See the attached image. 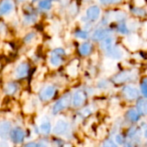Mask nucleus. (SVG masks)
Wrapping results in <instances>:
<instances>
[{"instance_id": "obj_15", "label": "nucleus", "mask_w": 147, "mask_h": 147, "mask_svg": "<svg viewBox=\"0 0 147 147\" xmlns=\"http://www.w3.org/2000/svg\"><path fill=\"white\" fill-rule=\"evenodd\" d=\"M92 50H93V46L90 42H88V41L82 43L78 48L79 53L82 56H88L89 54L91 53Z\"/></svg>"}, {"instance_id": "obj_35", "label": "nucleus", "mask_w": 147, "mask_h": 147, "mask_svg": "<svg viewBox=\"0 0 147 147\" xmlns=\"http://www.w3.org/2000/svg\"><path fill=\"white\" fill-rule=\"evenodd\" d=\"M0 147H12V146L7 140H1L0 141Z\"/></svg>"}, {"instance_id": "obj_18", "label": "nucleus", "mask_w": 147, "mask_h": 147, "mask_svg": "<svg viewBox=\"0 0 147 147\" xmlns=\"http://www.w3.org/2000/svg\"><path fill=\"white\" fill-rule=\"evenodd\" d=\"M116 31L121 34H129V28L125 22H121L116 26Z\"/></svg>"}, {"instance_id": "obj_24", "label": "nucleus", "mask_w": 147, "mask_h": 147, "mask_svg": "<svg viewBox=\"0 0 147 147\" xmlns=\"http://www.w3.org/2000/svg\"><path fill=\"white\" fill-rule=\"evenodd\" d=\"M75 36H76L77 38H78V39L86 40V39L89 37V33H88V31L79 29V30H77V31L75 32Z\"/></svg>"}, {"instance_id": "obj_37", "label": "nucleus", "mask_w": 147, "mask_h": 147, "mask_svg": "<svg viewBox=\"0 0 147 147\" xmlns=\"http://www.w3.org/2000/svg\"><path fill=\"white\" fill-rule=\"evenodd\" d=\"M24 147H38V145L36 143L31 142V143H28V145H26Z\"/></svg>"}, {"instance_id": "obj_14", "label": "nucleus", "mask_w": 147, "mask_h": 147, "mask_svg": "<svg viewBox=\"0 0 147 147\" xmlns=\"http://www.w3.org/2000/svg\"><path fill=\"white\" fill-rule=\"evenodd\" d=\"M39 130L41 134L47 135L49 134L52 130V126L50 121L47 120V118H44V120H41L40 123L39 124Z\"/></svg>"}, {"instance_id": "obj_20", "label": "nucleus", "mask_w": 147, "mask_h": 147, "mask_svg": "<svg viewBox=\"0 0 147 147\" xmlns=\"http://www.w3.org/2000/svg\"><path fill=\"white\" fill-rule=\"evenodd\" d=\"M17 90V85L14 83H8L4 86V91L7 95H13Z\"/></svg>"}, {"instance_id": "obj_12", "label": "nucleus", "mask_w": 147, "mask_h": 147, "mask_svg": "<svg viewBox=\"0 0 147 147\" xmlns=\"http://www.w3.org/2000/svg\"><path fill=\"white\" fill-rule=\"evenodd\" d=\"M29 71V65L27 63H21L15 71V78L17 79L23 78L28 76Z\"/></svg>"}, {"instance_id": "obj_11", "label": "nucleus", "mask_w": 147, "mask_h": 147, "mask_svg": "<svg viewBox=\"0 0 147 147\" xmlns=\"http://www.w3.org/2000/svg\"><path fill=\"white\" fill-rule=\"evenodd\" d=\"M11 122L9 121H0V138L7 139L11 133Z\"/></svg>"}, {"instance_id": "obj_26", "label": "nucleus", "mask_w": 147, "mask_h": 147, "mask_svg": "<svg viewBox=\"0 0 147 147\" xmlns=\"http://www.w3.org/2000/svg\"><path fill=\"white\" fill-rule=\"evenodd\" d=\"M34 104L32 102H28L26 104H25V106H24V108H23V110H24V112L25 113H27V114H30V113H32L33 111H34Z\"/></svg>"}, {"instance_id": "obj_5", "label": "nucleus", "mask_w": 147, "mask_h": 147, "mask_svg": "<svg viewBox=\"0 0 147 147\" xmlns=\"http://www.w3.org/2000/svg\"><path fill=\"white\" fill-rule=\"evenodd\" d=\"M101 16V9L97 5L90 6L86 9V18L90 22H96Z\"/></svg>"}, {"instance_id": "obj_13", "label": "nucleus", "mask_w": 147, "mask_h": 147, "mask_svg": "<svg viewBox=\"0 0 147 147\" xmlns=\"http://www.w3.org/2000/svg\"><path fill=\"white\" fill-rule=\"evenodd\" d=\"M14 5L10 0H3L0 3V15H7L12 11Z\"/></svg>"}, {"instance_id": "obj_2", "label": "nucleus", "mask_w": 147, "mask_h": 147, "mask_svg": "<svg viewBox=\"0 0 147 147\" xmlns=\"http://www.w3.org/2000/svg\"><path fill=\"white\" fill-rule=\"evenodd\" d=\"M71 95L68 94H65L62 97H60L59 99V101H57V102L53 105V114L56 115L59 112H61L62 110L65 109L67 107H69L70 103H71Z\"/></svg>"}, {"instance_id": "obj_21", "label": "nucleus", "mask_w": 147, "mask_h": 147, "mask_svg": "<svg viewBox=\"0 0 147 147\" xmlns=\"http://www.w3.org/2000/svg\"><path fill=\"white\" fill-rule=\"evenodd\" d=\"M61 62H62V60H61L60 56H58V55H55V54H51V58L49 59V63H50V65L53 67L59 66Z\"/></svg>"}, {"instance_id": "obj_10", "label": "nucleus", "mask_w": 147, "mask_h": 147, "mask_svg": "<svg viewBox=\"0 0 147 147\" xmlns=\"http://www.w3.org/2000/svg\"><path fill=\"white\" fill-rule=\"evenodd\" d=\"M10 138L12 141L16 144H21L25 138V133L21 127L14 128L10 133Z\"/></svg>"}, {"instance_id": "obj_8", "label": "nucleus", "mask_w": 147, "mask_h": 147, "mask_svg": "<svg viewBox=\"0 0 147 147\" xmlns=\"http://www.w3.org/2000/svg\"><path fill=\"white\" fill-rule=\"evenodd\" d=\"M72 105L75 108H79L84 105L86 101V95L84 91L78 90L76 91L72 96Z\"/></svg>"}, {"instance_id": "obj_6", "label": "nucleus", "mask_w": 147, "mask_h": 147, "mask_svg": "<svg viewBox=\"0 0 147 147\" xmlns=\"http://www.w3.org/2000/svg\"><path fill=\"white\" fill-rule=\"evenodd\" d=\"M105 54L107 57H109L112 59H121L124 57L123 50L116 45L113 46L109 50L106 51Z\"/></svg>"}, {"instance_id": "obj_34", "label": "nucleus", "mask_w": 147, "mask_h": 147, "mask_svg": "<svg viewBox=\"0 0 147 147\" xmlns=\"http://www.w3.org/2000/svg\"><path fill=\"white\" fill-rule=\"evenodd\" d=\"M115 142L117 144H119V145H122L124 143V138H123V136L121 135V134L116 135L115 136Z\"/></svg>"}, {"instance_id": "obj_40", "label": "nucleus", "mask_w": 147, "mask_h": 147, "mask_svg": "<svg viewBox=\"0 0 147 147\" xmlns=\"http://www.w3.org/2000/svg\"><path fill=\"white\" fill-rule=\"evenodd\" d=\"M144 135H145V138H146L147 139V129L145 131V134H144Z\"/></svg>"}, {"instance_id": "obj_19", "label": "nucleus", "mask_w": 147, "mask_h": 147, "mask_svg": "<svg viewBox=\"0 0 147 147\" xmlns=\"http://www.w3.org/2000/svg\"><path fill=\"white\" fill-rule=\"evenodd\" d=\"M132 13L136 16H139V17H145L147 15L146 10L141 7H137V6H134L131 9Z\"/></svg>"}, {"instance_id": "obj_30", "label": "nucleus", "mask_w": 147, "mask_h": 147, "mask_svg": "<svg viewBox=\"0 0 147 147\" xmlns=\"http://www.w3.org/2000/svg\"><path fill=\"white\" fill-rule=\"evenodd\" d=\"M51 54H55V55H58V56H63L65 54V52L63 48L61 47H58V48H55L53 50V52L51 53Z\"/></svg>"}, {"instance_id": "obj_25", "label": "nucleus", "mask_w": 147, "mask_h": 147, "mask_svg": "<svg viewBox=\"0 0 147 147\" xmlns=\"http://www.w3.org/2000/svg\"><path fill=\"white\" fill-rule=\"evenodd\" d=\"M146 102L144 99H140L137 102V111L138 113L141 115H144V109H145V104H146Z\"/></svg>"}, {"instance_id": "obj_9", "label": "nucleus", "mask_w": 147, "mask_h": 147, "mask_svg": "<svg viewBox=\"0 0 147 147\" xmlns=\"http://www.w3.org/2000/svg\"><path fill=\"white\" fill-rule=\"evenodd\" d=\"M55 87L53 86V85H47L46 86L45 88L42 89V90L40 91V100L42 101H48V100H51L54 94H55Z\"/></svg>"}, {"instance_id": "obj_29", "label": "nucleus", "mask_w": 147, "mask_h": 147, "mask_svg": "<svg viewBox=\"0 0 147 147\" xmlns=\"http://www.w3.org/2000/svg\"><path fill=\"white\" fill-rule=\"evenodd\" d=\"M97 87L100 88V89H108L109 87V83L105 79L100 80L97 83Z\"/></svg>"}, {"instance_id": "obj_17", "label": "nucleus", "mask_w": 147, "mask_h": 147, "mask_svg": "<svg viewBox=\"0 0 147 147\" xmlns=\"http://www.w3.org/2000/svg\"><path fill=\"white\" fill-rule=\"evenodd\" d=\"M126 116L128 119V121H130L131 122H137L140 121V115L138 113L137 110H135L134 109H128L127 111Z\"/></svg>"}, {"instance_id": "obj_36", "label": "nucleus", "mask_w": 147, "mask_h": 147, "mask_svg": "<svg viewBox=\"0 0 147 147\" xmlns=\"http://www.w3.org/2000/svg\"><path fill=\"white\" fill-rule=\"evenodd\" d=\"M91 114V110L89 109V108H86V109H84L83 111H82V115H84V116H88V115H90Z\"/></svg>"}, {"instance_id": "obj_33", "label": "nucleus", "mask_w": 147, "mask_h": 147, "mask_svg": "<svg viewBox=\"0 0 147 147\" xmlns=\"http://www.w3.org/2000/svg\"><path fill=\"white\" fill-rule=\"evenodd\" d=\"M34 37H35V34H34V33H29V34H28L24 37L23 40H24L25 43H29Z\"/></svg>"}, {"instance_id": "obj_23", "label": "nucleus", "mask_w": 147, "mask_h": 147, "mask_svg": "<svg viewBox=\"0 0 147 147\" xmlns=\"http://www.w3.org/2000/svg\"><path fill=\"white\" fill-rule=\"evenodd\" d=\"M39 7L43 9H50L52 8V1L51 0H40L39 2Z\"/></svg>"}, {"instance_id": "obj_3", "label": "nucleus", "mask_w": 147, "mask_h": 147, "mask_svg": "<svg viewBox=\"0 0 147 147\" xmlns=\"http://www.w3.org/2000/svg\"><path fill=\"white\" fill-rule=\"evenodd\" d=\"M113 30L110 28H100L94 31L92 34V40L95 41H102L106 38L112 36Z\"/></svg>"}, {"instance_id": "obj_39", "label": "nucleus", "mask_w": 147, "mask_h": 147, "mask_svg": "<svg viewBox=\"0 0 147 147\" xmlns=\"http://www.w3.org/2000/svg\"><path fill=\"white\" fill-rule=\"evenodd\" d=\"M144 114H146V115H147V102H146V104H145V109H144Z\"/></svg>"}, {"instance_id": "obj_4", "label": "nucleus", "mask_w": 147, "mask_h": 147, "mask_svg": "<svg viewBox=\"0 0 147 147\" xmlns=\"http://www.w3.org/2000/svg\"><path fill=\"white\" fill-rule=\"evenodd\" d=\"M122 93H123L124 96L127 100H130V101L137 100L140 97V90L137 88L130 86V85L125 86L123 88V90H122Z\"/></svg>"}, {"instance_id": "obj_1", "label": "nucleus", "mask_w": 147, "mask_h": 147, "mask_svg": "<svg viewBox=\"0 0 147 147\" xmlns=\"http://www.w3.org/2000/svg\"><path fill=\"white\" fill-rule=\"evenodd\" d=\"M136 78H137V73L134 71L127 70V71H123L115 74L113 77L112 81L115 84H121L127 82L134 81L136 79Z\"/></svg>"}, {"instance_id": "obj_28", "label": "nucleus", "mask_w": 147, "mask_h": 147, "mask_svg": "<svg viewBox=\"0 0 147 147\" xmlns=\"http://www.w3.org/2000/svg\"><path fill=\"white\" fill-rule=\"evenodd\" d=\"M100 3L103 5H110V4H118L122 2V0H99Z\"/></svg>"}, {"instance_id": "obj_7", "label": "nucleus", "mask_w": 147, "mask_h": 147, "mask_svg": "<svg viewBox=\"0 0 147 147\" xmlns=\"http://www.w3.org/2000/svg\"><path fill=\"white\" fill-rule=\"evenodd\" d=\"M68 127H69L68 122L65 120L60 119L56 121L53 129V133L56 135H61L64 134L68 130Z\"/></svg>"}, {"instance_id": "obj_41", "label": "nucleus", "mask_w": 147, "mask_h": 147, "mask_svg": "<svg viewBox=\"0 0 147 147\" xmlns=\"http://www.w3.org/2000/svg\"><path fill=\"white\" fill-rule=\"evenodd\" d=\"M35 1H37V0H33V2H35Z\"/></svg>"}, {"instance_id": "obj_38", "label": "nucleus", "mask_w": 147, "mask_h": 147, "mask_svg": "<svg viewBox=\"0 0 147 147\" xmlns=\"http://www.w3.org/2000/svg\"><path fill=\"white\" fill-rule=\"evenodd\" d=\"M124 147H135V146H134L133 143H131V142H128V143H127V144L125 145V146Z\"/></svg>"}, {"instance_id": "obj_32", "label": "nucleus", "mask_w": 147, "mask_h": 147, "mask_svg": "<svg viewBox=\"0 0 147 147\" xmlns=\"http://www.w3.org/2000/svg\"><path fill=\"white\" fill-rule=\"evenodd\" d=\"M102 147H118V146L112 140H108L103 142Z\"/></svg>"}, {"instance_id": "obj_16", "label": "nucleus", "mask_w": 147, "mask_h": 147, "mask_svg": "<svg viewBox=\"0 0 147 147\" xmlns=\"http://www.w3.org/2000/svg\"><path fill=\"white\" fill-rule=\"evenodd\" d=\"M113 46H115V38L113 36H109L106 38L105 40H102L100 43V48L104 52L109 50Z\"/></svg>"}, {"instance_id": "obj_22", "label": "nucleus", "mask_w": 147, "mask_h": 147, "mask_svg": "<svg viewBox=\"0 0 147 147\" xmlns=\"http://www.w3.org/2000/svg\"><path fill=\"white\" fill-rule=\"evenodd\" d=\"M75 61L71 63L67 67V73L71 77H76L78 75V65L75 64Z\"/></svg>"}, {"instance_id": "obj_27", "label": "nucleus", "mask_w": 147, "mask_h": 147, "mask_svg": "<svg viewBox=\"0 0 147 147\" xmlns=\"http://www.w3.org/2000/svg\"><path fill=\"white\" fill-rule=\"evenodd\" d=\"M140 89H141V93L145 96L146 98H147V78H145L141 82Z\"/></svg>"}, {"instance_id": "obj_31", "label": "nucleus", "mask_w": 147, "mask_h": 147, "mask_svg": "<svg viewBox=\"0 0 147 147\" xmlns=\"http://www.w3.org/2000/svg\"><path fill=\"white\" fill-rule=\"evenodd\" d=\"M35 22V16L34 15H28L25 17V20H24V22L26 24H31L33 22Z\"/></svg>"}]
</instances>
